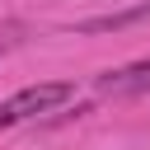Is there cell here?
I'll return each mask as SVG.
<instances>
[{"instance_id": "1", "label": "cell", "mask_w": 150, "mask_h": 150, "mask_svg": "<svg viewBox=\"0 0 150 150\" xmlns=\"http://www.w3.org/2000/svg\"><path fill=\"white\" fill-rule=\"evenodd\" d=\"M75 98V84L70 80H42V84H28L19 94H9L0 103V127H19V122H33L42 112H56L61 103Z\"/></svg>"}, {"instance_id": "3", "label": "cell", "mask_w": 150, "mask_h": 150, "mask_svg": "<svg viewBox=\"0 0 150 150\" xmlns=\"http://www.w3.org/2000/svg\"><path fill=\"white\" fill-rule=\"evenodd\" d=\"M131 23H150V0H141V5L122 9V14H98V19H84V23H75V28H80V33H117V28H131Z\"/></svg>"}, {"instance_id": "2", "label": "cell", "mask_w": 150, "mask_h": 150, "mask_svg": "<svg viewBox=\"0 0 150 150\" xmlns=\"http://www.w3.org/2000/svg\"><path fill=\"white\" fill-rule=\"evenodd\" d=\"M94 89L108 94V98L150 94V56H145V61H131V66H122V70H103V75L94 80Z\"/></svg>"}]
</instances>
